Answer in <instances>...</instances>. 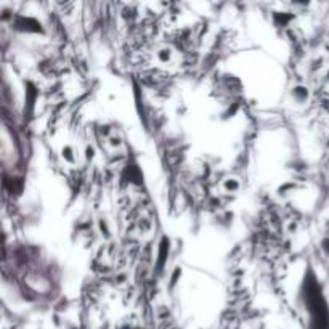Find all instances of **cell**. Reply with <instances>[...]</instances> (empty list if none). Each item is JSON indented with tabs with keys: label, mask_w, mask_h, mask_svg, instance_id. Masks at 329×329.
<instances>
[{
	"label": "cell",
	"mask_w": 329,
	"mask_h": 329,
	"mask_svg": "<svg viewBox=\"0 0 329 329\" xmlns=\"http://www.w3.org/2000/svg\"><path fill=\"white\" fill-rule=\"evenodd\" d=\"M307 305L312 316L310 329H329V312L320 288L315 283H307Z\"/></svg>",
	"instance_id": "1"
}]
</instances>
